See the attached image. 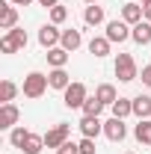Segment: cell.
I'll return each mask as SVG.
<instances>
[{
  "instance_id": "1",
  "label": "cell",
  "mask_w": 151,
  "mask_h": 154,
  "mask_svg": "<svg viewBox=\"0 0 151 154\" xmlns=\"http://www.w3.org/2000/svg\"><path fill=\"white\" fill-rule=\"evenodd\" d=\"M48 74H42V71H30V74L24 77V86H21V92L24 98H42L48 92Z\"/></svg>"
},
{
  "instance_id": "2",
  "label": "cell",
  "mask_w": 151,
  "mask_h": 154,
  "mask_svg": "<svg viewBox=\"0 0 151 154\" xmlns=\"http://www.w3.org/2000/svg\"><path fill=\"white\" fill-rule=\"evenodd\" d=\"M86 98H89V92H86V86L80 83V80H74L65 92H62V104L68 107V110H83V104H86Z\"/></svg>"
},
{
  "instance_id": "3",
  "label": "cell",
  "mask_w": 151,
  "mask_h": 154,
  "mask_svg": "<svg viewBox=\"0 0 151 154\" xmlns=\"http://www.w3.org/2000/svg\"><path fill=\"white\" fill-rule=\"evenodd\" d=\"M116 77H119L122 83H131V80H136V77H139L136 62H133L131 54H119V57H116Z\"/></svg>"
},
{
  "instance_id": "4",
  "label": "cell",
  "mask_w": 151,
  "mask_h": 154,
  "mask_svg": "<svg viewBox=\"0 0 151 154\" xmlns=\"http://www.w3.org/2000/svg\"><path fill=\"white\" fill-rule=\"evenodd\" d=\"M68 134H71V125L59 122V125H54V128L45 134V145H48V148H59V145L68 142Z\"/></svg>"
},
{
  "instance_id": "5",
  "label": "cell",
  "mask_w": 151,
  "mask_h": 154,
  "mask_svg": "<svg viewBox=\"0 0 151 154\" xmlns=\"http://www.w3.org/2000/svg\"><path fill=\"white\" fill-rule=\"evenodd\" d=\"M59 42H62V33L57 30V24H45V27H39V45H42L45 51L57 48Z\"/></svg>"
},
{
  "instance_id": "6",
  "label": "cell",
  "mask_w": 151,
  "mask_h": 154,
  "mask_svg": "<svg viewBox=\"0 0 151 154\" xmlns=\"http://www.w3.org/2000/svg\"><path fill=\"white\" fill-rule=\"evenodd\" d=\"M21 119V110L9 101V104H0V131H12Z\"/></svg>"
},
{
  "instance_id": "7",
  "label": "cell",
  "mask_w": 151,
  "mask_h": 154,
  "mask_svg": "<svg viewBox=\"0 0 151 154\" xmlns=\"http://www.w3.org/2000/svg\"><path fill=\"white\" fill-rule=\"evenodd\" d=\"M131 30H133V27L128 24V21H110V24H107V38L122 45V42L131 38Z\"/></svg>"
},
{
  "instance_id": "8",
  "label": "cell",
  "mask_w": 151,
  "mask_h": 154,
  "mask_svg": "<svg viewBox=\"0 0 151 154\" xmlns=\"http://www.w3.org/2000/svg\"><path fill=\"white\" fill-rule=\"evenodd\" d=\"M104 136L110 139V142H122L125 136H128V128H125V119H110V122H104Z\"/></svg>"
},
{
  "instance_id": "9",
  "label": "cell",
  "mask_w": 151,
  "mask_h": 154,
  "mask_svg": "<svg viewBox=\"0 0 151 154\" xmlns=\"http://www.w3.org/2000/svg\"><path fill=\"white\" fill-rule=\"evenodd\" d=\"M15 24H18V9H15L9 0H3V6H0V30L9 33Z\"/></svg>"
},
{
  "instance_id": "10",
  "label": "cell",
  "mask_w": 151,
  "mask_h": 154,
  "mask_svg": "<svg viewBox=\"0 0 151 154\" xmlns=\"http://www.w3.org/2000/svg\"><path fill=\"white\" fill-rule=\"evenodd\" d=\"M80 131H83V136L95 139L98 134H104V122H101L98 116H83V119H80Z\"/></svg>"
},
{
  "instance_id": "11",
  "label": "cell",
  "mask_w": 151,
  "mask_h": 154,
  "mask_svg": "<svg viewBox=\"0 0 151 154\" xmlns=\"http://www.w3.org/2000/svg\"><path fill=\"white\" fill-rule=\"evenodd\" d=\"M145 18V9H142V3H125L122 6V21H128V24H139V21Z\"/></svg>"
},
{
  "instance_id": "12",
  "label": "cell",
  "mask_w": 151,
  "mask_h": 154,
  "mask_svg": "<svg viewBox=\"0 0 151 154\" xmlns=\"http://www.w3.org/2000/svg\"><path fill=\"white\" fill-rule=\"evenodd\" d=\"M131 38L136 42V45H151V21H139V24H133Z\"/></svg>"
},
{
  "instance_id": "13",
  "label": "cell",
  "mask_w": 151,
  "mask_h": 154,
  "mask_svg": "<svg viewBox=\"0 0 151 154\" xmlns=\"http://www.w3.org/2000/svg\"><path fill=\"white\" fill-rule=\"evenodd\" d=\"M59 45H62L68 54H74L77 48L83 45V36H80V30H74V27H71V30H62V42H59Z\"/></svg>"
},
{
  "instance_id": "14",
  "label": "cell",
  "mask_w": 151,
  "mask_h": 154,
  "mask_svg": "<svg viewBox=\"0 0 151 154\" xmlns=\"http://www.w3.org/2000/svg\"><path fill=\"white\" fill-rule=\"evenodd\" d=\"M48 83H51V89H62V92H65V89L71 86V77H68L65 68H54V71L48 74Z\"/></svg>"
},
{
  "instance_id": "15",
  "label": "cell",
  "mask_w": 151,
  "mask_h": 154,
  "mask_svg": "<svg viewBox=\"0 0 151 154\" xmlns=\"http://www.w3.org/2000/svg\"><path fill=\"white\" fill-rule=\"evenodd\" d=\"M110 45H113V42L107 36H92L89 38V54H92V57H107V54H110Z\"/></svg>"
},
{
  "instance_id": "16",
  "label": "cell",
  "mask_w": 151,
  "mask_h": 154,
  "mask_svg": "<svg viewBox=\"0 0 151 154\" xmlns=\"http://www.w3.org/2000/svg\"><path fill=\"white\" fill-rule=\"evenodd\" d=\"M95 95H98V101H101L104 107H113L116 101H119V95H116V86H113V83H101V86L95 89Z\"/></svg>"
},
{
  "instance_id": "17",
  "label": "cell",
  "mask_w": 151,
  "mask_h": 154,
  "mask_svg": "<svg viewBox=\"0 0 151 154\" xmlns=\"http://www.w3.org/2000/svg\"><path fill=\"white\" fill-rule=\"evenodd\" d=\"M68 57H71V54H68L62 45H59V48H51V51H48V65H51V68H65Z\"/></svg>"
},
{
  "instance_id": "18",
  "label": "cell",
  "mask_w": 151,
  "mask_h": 154,
  "mask_svg": "<svg viewBox=\"0 0 151 154\" xmlns=\"http://www.w3.org/2000/svg\"><path fill=\"white\" fill-rule=\"evenodd\" d=\"M83 21H86L89 27H98V24H104V6H98V3H89V6H86V12H83Z\"/></svg>"
},
{
  "instance_id": "19",
  "label": "cell",
  "mask_w": 151,
  "mask_h": 154,
  "mask_svg": "<svg viewBox=\"0 0 151 154\" xmlns=\"http://www.w3.org/2000/svg\"><path fill=\"white\" fill-rule=\"evenodd\" d=\"M133 116H136V119H151V98L148 95H136L133 98Z\"/></svg>"
},
{
  "instance_id": "20",
  "label": "cell",
  "mask_w": 151,
  "mask_h": 154,
  "mask_svg": "<svg viewBox=\"0 0 151 154\" xmlns=\"http://www.w3.org/2000/svg\"><path fill=\"white\" fill-rule=\"evenodd\" d=\"M133 136L142 145H151V119H139V125L133 128Z\"/></svg>"
},
{
  "instance_id": "21",
  "label": "cell",
  "mask_w": 151,
  "mask_h": 154,
  "mask_svg": "<svg viewBox=\"0 0 151 154\" xmlns=\"http://www.w3.org/2000/svg\"><path fill=\"white\" fill-rule=\"evenodd\" d=\"M131 113H133V98H119L113 104V116L116 119H128Z\"/></svg>"
},
{
  "instance_id": "22",
  "label": "cell",
  "mask_w": 151,
  "mask_h": 154,
  "mask_svg": "<svg viewBox=\"0 0 151 154\" xmlns=\"http://www.w3.org/2000/svg\"><path fill=\"white\" fill-rule=\"evenodd\" d=\"M42 148H45V136H39V134H30L21 151H24V154H42Z\"/></svg>"
},
{
  "instance_id": "23",
  "label": "cell",
  "mask_w": 151,
  "mask_h": 154,
  "mask_svg": "<svg viewBox=\"0 0 151 154\" xmlns=\"http://www.w3.org/2000/svg\"><path fill=\"white\" fill-rule=\"evenodd\" d=\"M15 95H18V86H15L12 80H3V83H0V104L15 101Z\"/></svg>"
},
{
  "instance_id": "24",
  "label": "cell",
  "mask_w": 151,
  "mask_h": 154,
  "mask_svg": "<svg viewBox=\"0 0 151 154\" xmlns=\"http://www.w3.org/2000/svg\"><path fill=\"white\" fill-rule=\"evenodd\" d=\"M27 136H30V131H27V128H12V131H9V142H12L15 148H24Z\"/></svg>"
},
{
  "instance_id": "25",
  "label": "cell",
  "mask_w": 151,
  "mask_h": 154,
  "mask_svg": "<svg viewBox=\"0 0 151 154\" xmlns=\"http://www.w3.org/2000/svg\"><path fill=\"white\" fill-rule=\"evenodd\" d=\"M104 110V104L98 101V95H89L86 98V104H83V116H101Z\"/></svg>"
},
{
  "instance_id": "26",
  "label": "cell",
  "mask_w": 151,
  "mask_h": 154,
  "mask_svg": "<svg viewBox=\"0 0 151 154\" xmlns=\"http://www.w3.org/2000/svg\"><path fill=\"white\" fill-rule=\"evenodd\" d=\"M9 38L18 45V51H21V48H27V42H30V38H27V33H24L21 27H12V30H9Z\"/></svg>"
},
{
  "instance_id": "27",
  "label": "cell",
  "mask_w": 151,
  "mask_h": 154,
  "mask_svg": "<svg viewBox=\"0 0 151 154\" xmlns=\"http://www.w3.org/2000/svg\"><path fill=\"white\" fill-rule=\"evenodd\" d=\"M68 18V9H65V6H54V9H51V24H62V21Z\"/></svg>"
},
{
  "instance_id": "28",
  "label": "cell",
  "mask_w": 151,
  "mask_h": 154,
  "mask_svg": "<svg viewBox=\"0 0 151 154\" xmlns=\"http://www.w3.org/2000/svg\"><path fill=\"white\" fill-rule=\"evenodd\" d=\"M77 145H80V154H95V139H89V136H83Z\"/></svg>"
},
{
  "instance_id": "29",
  "label": "cell",
  "mask_w": 151,
  "mask_h": 154,
  "mask_svg": "<svg viewBox=\"0 0 151 154\" xmlns=\"http://www.w3.org/2000/svg\"><path fill=\"white\" fill-rule=\"evenodd\" d=\"M57 154H80V145H74V142H65V145H59Z\"/></svg>"
},
{
  "instance_id": "30",
  "label": "cell",
  "mask_w": 151,
  "mask_h": 154,
  "mask_svg": "<svg viewBox=\"0 0 151 154\" xmlns=\"http://www.w3.org/2000/svg\"><path fill=\"white\" fill-rule=\"evenodd\" d=\"M139 77H142V83H145V86H151V62L142 68V74H139Z\"/></svg>"
},
{
  "instance_id": "31",
  "label": "cell",
  "mask_w": 151,
  "mask_h": 154,
  "mask_svg": "<svg viewBox=\"0 0 151 154\" xmlns=\"http://www.w3.org/2000/svg\"><path fill=\"white\" fill-rule=\"evenodd\" d=\"M59 0H39V6H45V9H54Z\"/></svg>"
},
{
  "instance_id": "32",
  "label": "cell",
  "mask_w": 151,
  "mask_h": 154,
  "mask_svg": "<svg viewBox=\"0 0 151 154\" xmlns=\"http://www.w3.org/2000/svg\"><path fill=\"white\" fill-rule=\"evenodd\" d=\"M9 3H12V6H30L33 0H9Z\"/></svg>"
},
{
  "instance_id": "33",
  "label": "cell",
  "mask_w": 151,
  "mask_h": 154,
  "mask_svg": "<svg viewBox=\"0 0 151 154\" xmlns=\"http://www.w3.org/2000/svg\"><path fill=\"white\" fill-rule=\"evenodd\" d=\"M142 9H145V21H151V3H148V6H142Z\"/></svg>"
},
{
  "instance_id": "34",
  "label": "cell",
  "mask_w": 151,
  "mask_h": 154,
  "mask_svg": "<svg viewBox=\"0 0 151 154\" xmlns=\"http://www.w3.org/2000/svg\"><path fill=\"white\" fill-rule=\"evenodd\" d=\"M148 3H151V0H142V6H148Z\"/></svg>"
},
{
  "instance_id": "35",
  "label": "cell",
  "mask_w": 151,
  "mask_h": 154,
  "mask_svg": "<svg viewBox=\"0 0 151 154\" xmlns=\"http://www.w3.org/2000/svg\"><path fill=\"white\" fill-rule=\"evenodd\" d=\"M83 3H98V0H83Z\"/></svg>"
},
{
  "instance_id": "36",
  "label": "cell",
  "mask_w": 151,
  "mask_h": 154,
  "mask_svg": "<svg viewBox=\"0 0 151 154\" xmlns=\"http://www.w3.org/2000/svg\"><path fill=\"white\" fill-rule=\"evenodd\" d=\"M128 154H133V151H128Z\"/></svg>"
}]
</instances>
